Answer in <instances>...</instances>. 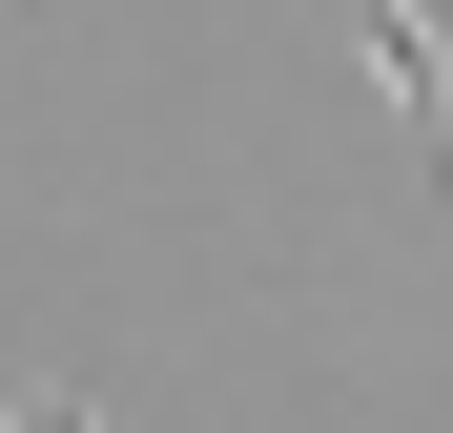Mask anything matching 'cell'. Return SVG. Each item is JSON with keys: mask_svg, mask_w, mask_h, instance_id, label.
<instances>
[{"mask_svg": "<svg viewBox=\"0 0 453 433\" xmlns=\"http://www.w3.org/2000/svg\"><path fill=\"white\" fill-rule=\"evenodd\" d=\"M0 433H104V413H83V392H21V413H0Z\"/></svg>", "mask_w": 453, "mask_h": 433, "instance_id": "obj_1", "label": "cell"}]
</instances>
